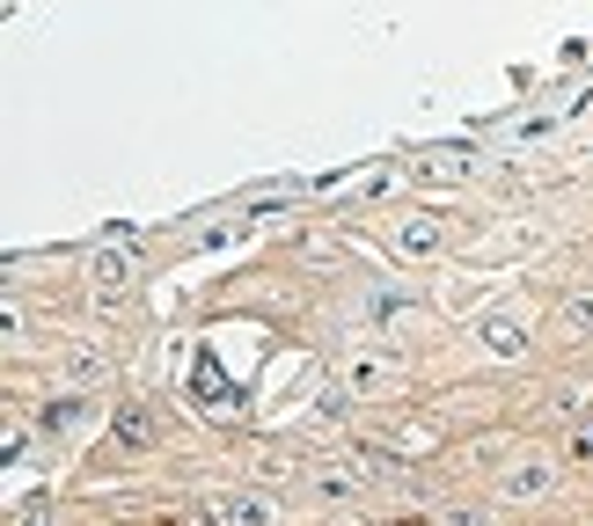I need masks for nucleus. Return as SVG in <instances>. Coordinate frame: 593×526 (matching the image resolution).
Masks as SVG:
<instances>
[{
    "label": "nucleus",
    "mask_w": 593,
    "mask_h": 526,
    "mask_svg": "<svg viewBox=\"0 0 593 526\" xmlns=\"http://www.w3.org/2000/svg\"><path fill=\"white\" fill-rule=\"evenodd\" d=\"M557 124H565V118H557V110H535V118L506 124V140H513V146H543V140H557Z\"/></svg>",
    "instance_id": "9b49d317"
},
{
    "label": "nucleus",
    "mask_w": 593,
    "mask_h": 526,
    "mask_svg": "<svg viewBox=\"0 0 593 526\" xmlns=\"http://www.w3.org/2000/svg\"><path fill=\"white\" fill-rule=\"evenodd\" d=\"M389 526H425V519H389Z\"/></svg>",
    "instance_id": "a211bd4d"
},
{
    "label": "nucleus",
    "mask_w": 593,
    "mask_h": 526,
    "mask_svg": "<svg viewBox=\"0 0 593 526\" xmlns=\"http://www.w3.org/2000/svg\"><path fill=\"white\" fill-rule=\"evenodd\" d=\"M74 417H81V403H74V395H59V403L45 409V425H51V431H67V425H74Z\"/></svg>",
    "instance_id": "4468645a"
},
{
    "label": "nucleus",
    "mask_w": 593,
    "mask_h": 526,
    "mask_svg": "<svg viewBox=\"0 0 593 526\" xmlns=\"http://www.w3.org/2000/svg\"><path fill=\"white\" fill-rule=\"evenodd\" d=\"M557 330L565 336H593V292H571L565 308H557Z\"/></svg>",
    "instance_id": "f8f14e48"
},
{
    "label": "nucleus",
    "mask_w": 593,
    "mask_h": 526,
    "mask_svg": "<svg viewBox=\"0 0 593 526\" xmlns=\"http://www.w3.org/2000/svg\"><path fill=\"white\" fill-rule=\"evenodd\" d=\"M476 344H484L491 359H527V330H520L513 314H484V322H476Z\"/></svg>",
    "instance_id": "0eeeda50"
},
{
    "label": "nucleus",
    "mask_w": 593,
    "mask_h": 526,
    "mask_svg": "<svg viewBox=\"0 0 593 526\" xmlns=\"http://www.w3.org/2000/svg\"><path fill=\"white\" fill-rule=\"evenodd\" d=\"M15 526H45V498H37V504H15Z\"/></svg>",
    "instance_id": "f3484780"
},
{
    "label": "nucleus",
    "mask_w": 593,
    "mask_h": 526,
    "mask_svg": "<svg viewBox=\"0 0 593 526\" xmlns=\"http://www.w3.org/2000/svg\"><path fill=\"white\" fill-rule=\"evenodd\" d=\"M59 373H67V387H96L103 373H110V359H103L96 344H74V351H67V366H59Z\"/></svg>",
    "instance_id": "1a4fd4ad"
},
{
    "label": "nucleus",
    "mask_w": 593,
    "mask_h": 526,
    "mask_svg": "<svg viewBox=\"0 0 593 526\" xmlns=\"http://www.w3.org/2000/svg\"><path fill=\"white\" fill-rule=\"evenodd\" d=\"M395 256H411V263H425V256H440V249H447V227H440V219H432V213H418V219H395Z\"/></svg>",
    "instance_id": "20e7f679"
},
{
    "label": "nucleus",
    "mask_w": 593,
    "mask_h": 526,
    "mask_svg": "<svg viewBox=\"0 0 593 526\" xmlns=\"http://www.w3.org/2000/svg\"><path fill=\"white\" fill-rule=\"evenodd\" d=\"M322 417H330V425H337V417H345V409H352V387H322Z\"/></svg>",
    "instance_id": "ddd939ff"
},
{
    "label": "nucleus",
    "mask_w": 593,
    "mask_h": 526,
    "mask_svg": "<svg viewBox=\"0 0 593 526\" xmlns=\"http://www.w3.org/2000/svg\"><path fill=\"white\" fill-rule=\"evenodd\" d=\"M440 526H491L484 512H470V504H454V512H440Z\"/></svg>",
    "instance_id": "dca6fc26"
},
{
    "label": "nucleus",
    "mask_w": 593,
    "mask_h": 526,
    "mask_svg": "<svg viewBox=\"0 0 593 526\" xmlns=\"http://www.w3.org/2000/svg\"><path fill=\"white\" fill-rule=\"evenodd\" d=\"M110 431H118V446H124V454H154V417H147V403H124Z\"/></svg>",
    "instance_id": "6e6552de"
},
{
    "label": "nucleus",
    "mask_w": 593,
    "mask_h": 526,
    "mask_svg": "<svg viewBox=\"0 0 593 526\" xmlns=\"http://www.w3.org/2000/svg\"><path fill=\"white\" fill-rule=\"evenodd\" d=\"M411 176H418L425 191H440V183L476 176V154H470V146H432V154H411Z\"/></svg>",
    "instance_id": "f03ea898"
},
{
    "label": "nucleus",
    "mask_w": 593,
    "mask_h": 526,
    "mask_svg": "<svg viewBox=\"0 0 593 526\" xmlns=\"http://www.w3.org/2000/svg\"><path fill=\"white\" fill-rule=\"evenodd\" d=\"M154 526H183V519H154Z\"/></svg>",
    "instance_id": "6ab92c4d"
},
{
    "label": "nucleus",
    "mask_w": 593,
    "mask_h": 526,
    "mask_svg": "<svg viewBox=\"0 0 593 526\" xmlns=\"http://www.w3.org/2000/svg\"><path fill=\"white\" fill-rule=\"evenodd\" d=\"M571 454H579V461H593V409L579 417V431H571Z\"/></svg>",
    "instance_id": "2eb2a0df"
},
{
    "label": "nucleus",
    "mask_w": 593,
    "mask_h": 526,
    "mask_svg": "<svg viewBox=\"0 0 593 526\" xmlns=\"http://www.w3.org/2000/svg\"><path fill=\"white\" fill-rule=\"evenodd\" d=\"M132 278H140V256H132L124 241H110V249H96V256H88V286H96V300H118Z\"/></svg>",
    "instance_id": "f257e3e1"
},
{
    "label": "nucleus",
    "mask_w": 593,
    "mask_h": 526,
    "mask_svg": "<svg viewBox=\"0 0 593 526\" xmlns=\"http://www.w3.org/2000/svg\"><path fill=\"white\" fill-rule=\"evenodd\" d=\"M345 387H352V395H389V387H395V359H389V351H352Z\"/></svg>",
    "instance_id": "423d86ee"
},
{
    "label": "nucleus",
    "mask_w": 593,
    "mask_h": 526,
    "mask_svg": "<svg viewBox=\"0 0 593 526\" xmlns=\"http://www.w3.org/2000/svg\"><path fill=\"white\" fill-rule=\"evenodd\" d=\"M316 498H330V504L359 498V468H345V461H322V468H316Z\"/></svg>",
    "instance_id": "9d476101"
},
{
    "label": "nucleus",
    "mask_w": 593,
    "mask_h": 526,
    "mask_svg": "<svg viewBox=\"0 0 593 526\" xmlns=\"http://www.w3.org/2000/svg\"><path fill=\"white\" fill-rule=\"evenodd\" d=\"M205 526H272V498H257V490H221V498L205 504Z\"/></svg>",
    "instance_id": "7ed1b4c3"
},
{
    "label": "nucleus",
    "mask_w": 593,
    "mask_h": 526,
    "mask_svg": "<svg viewBox=\"0 0 593 526\" xmlns=\"http://www.w3.org/2000/svg\"><path fill=\"white\" fill-rule=\"evenodd\" d=\"M549 482H557V468L543 454H527L513 476H498V490H506V504H535V498H549Z\"/></svg>",
    "instance_id": "39448f33"
}]
</instances>
